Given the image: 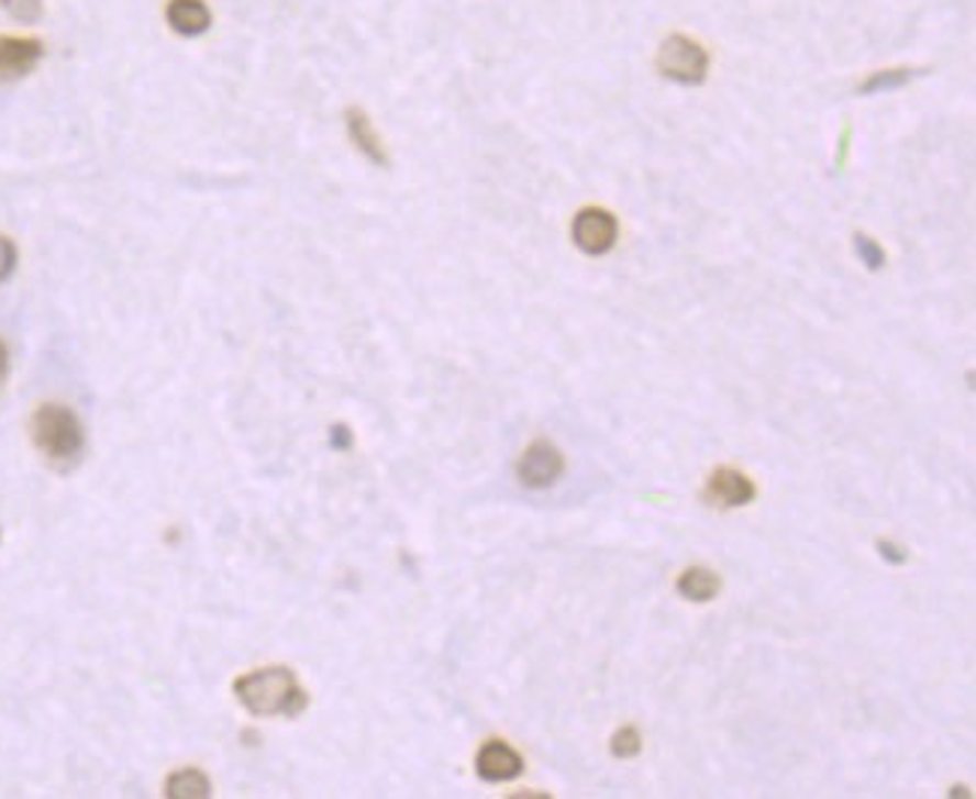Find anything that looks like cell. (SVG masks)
<instances>
[{
  "instance_id": "cell-1",
  "label": "cell",
  "mask_w": 976,
  "mask_h": 799,
  "mask_svg": "<svg viewBox=\"0 0 976 799\" xmlns=\"http://www.w3.org/2000/svg\"><path fill=\"white\" fill-rule=\"evenodd\" d=\"M234 695L252 715H300L306 710V691L288 668L252 670L234 683Z\"/></svg>"
},
{
  "instance_id": "cell-2",
  "label": "cell",
  "mask_w": 976,
  "mask_h": 799,
  "mask_svg": "<svg viewBox=\"0 0 976 799\" xmlns=\"http://www.w3.org/2000/svg\"><path fill=\"white\" fill-rule=\"evenodd\" d=\"M36 450L57 467L76 465L85 453V429L76 413L64 404H43L31 422Z\"/></svg>"
},
{
  "instance_id": "cell-3",
  "label": "cell",
  "mask_w": 976,
  "mask_h": 799,
  "mask_svg": "<svg viewBox=\"0 0 976 799\" xmlns=\"http://www.w3.org/2000/svg\"><path fill=\"white\" fill-rule=\"evenodd\" d=\"M656 66H659L662 76L672 78L677 85H701L707 78V69H710V57L695 40L684 33H674L659 45Z\"/></svg>"
},
{
  "instance_id": "cell-4",
  "label": "cell",
  "mask_w": 976,
  "mask_h": 799,
  "mask_svg": "<svg viewBox=\"0 0 976 799\" xmlns=\"http://www.w3.org/2000/svg\"><path fill=\"white\" fill-rule=\"evenodd\" d=\"M573 237L585 255H606L618 243V219L599 207H585L573 222Z\"/></svg>"
},
{
  "instance_id": "cell-5",
  "label": "cell",
  "mask_w": 976,
  "mask_h": 799,
  "mask_svg": "<svg viewBox=\"0 0 976 799\" xmlns=\"http://www.w3.org/2000/svg\"><path fill=\"white\" fill-rule=\"evenodd\" d=\"M564 455H561L557 446H552L548 441H536L533 446L524 450L515 474H519L521 486L540 491V488L554 486L561 479V474H564Z\"/></svg>"
},
{
  "instance_id": "cell-6",
  "label": "cell",
  "mask_w": 976,
  "mask_h": 799,
  "mask_svg": "<svg viewBox=\"0 0 976 799\" xmlns=\"http://www.w3.org/2000/svg\"><path fill=\"white\" fill-rule=\"evenodd\" d=\"M43 40L33 36H3L0 33V81H19L31 76L36 64L43 60Z\"/></svg>"
},
{
  "instance_id": "cell-7",
  "label": "cell",
  "mask_w": 976,
  "mask_h": 799,
  "mask_svg": "<svg viewBox=\"0 0 976 799\" xmlns=\"http://www.w3.org/2000/svg\"><path fill=\"white\" fill-rule=\"evenodd\" d=\"M705 497L710 503H717V507H746V503L755 500V486H752L748 476L737 474L731 467H722V470L710 476Z\"/></svg>"
},
{
  "instance_id": "cell-8",
  "label": "cell",
  "mask_w": 976,
  "mask_h": 799,
  "mask_svg": "<svg viewBox=\"0 0 976 799\" xmlns=\"http://www.w3.org/2000/svg\"><path fill=\"white\" fill-rule=\"evenodd\" d=\"M524 769V761L515 748H510L507 743H486L479 748L477 755V773L479 778L486 781H510Z\"/></svg>"
},
{
  "instance_id": "cell-9",
  "label": "cell",
  "mask_w": 976,
  "mask_h": 799,
  "mask_svg": "<svg viewBox=\"0 0 976 799\" xmlns=\"http://www.w3.org/2000/svg\"><path fill=\"white\" fill-rule=\"evenodd\" d=\"M165 22L180 36H201L210 31L213 15L207 10L204 0H168L165 7Z\"/></svg>"
},
{
  "instance_id": "cell-10",
  "label": "cell",
  "mask_w": 976,
  "mask_h": 799,
  "mask_svg": "<svg viewBox=\"0 0 976 799\" xmlns=\"http://www.w3.org/2000/svg\"><path fill=\"white\" fill-rule=\"evenodd\" d=\"M345 120H347V135H351V141L357 144V151L363 153L369 163L375 165L390 163V159H387V151H384V144H380V135L375 132V126H371V120L366 118V111L351 109L345 114Z\"/></svg>"
},
{
  "instance_id": "cell-11",
  "label": "cell",
  "mask_w": 976,
  "mask_h": 799,
  "mask_svg": "<svg viewBox=\"0 0 976 799\" xmlns=\"http://www.w3.org/2000/svg\"><path fill=\"white\" fill-rule=\"evenodd\" d=\"M719 587H722L719 575L698 566V569H686V573L680 575L677 593L684 596V599H689V602H710V599L719 593Z\"/></svg>"
},
{
  "instance_id": "cell-12",
  "label": "cell",
  "mask_w": 976,
  "mask_h": 799,
  "mask_svg": "<svg viewBox=\"0 0 976 799\" xmlns=\"http://www.w3.org/2000/svg\"><path fill=\"white\" fill-rule=\"evenodd\" d=\"M165 794L171 799H201L210 797V778L201 769H180L168 778Z\"/></svg>"
},
{
  "instance_id": "cell-13",
  "label": "cell",
  "mask_w": 976,
  "mask_h": 799,
  "mask_svg": "<svg viewBox=\"0 0 976 799\" xmlns=\"http://www.w3.org/2000/svg\"><path fill=\"white\" fill-rule=\"evenodd\" d=\"M917 76V69H908V66H899V69H880V73H872V76L859 85V93L863 97H872V93H884V90H899L911 78Z\"/></svg>"
},
{
  "instance_id": "cell-14",
  "label": "cell",
  "mask_w": 976,
  "mask_h": 799,
  "mask_svg": "<svg viewBox=\"0 0 976 799\" xmlns=\"http://www.w3.org/2000/svg\"><path fill=\"white\" fill-rule=\"evenodd\" d=\"M854 246H857V255L863 258V264H866L868 270H880V267L887 264V252H884L875 240L866 237V234H857V237H854Z\"/></svg>"
},
{
  "instance_id": "cell-15",
  "label": "cell",
  "mask_w": 976,
  "mask_h": 799,
  "mask_svg": "<svg viewBox=\"0 0 976 799\" xmlns=\"http://www.w3.org/2000/svg\"><path fill=\"white\" fill-rule=\"evenodd\" d=\"M3 7L15 22L33 24L43 15V0H3Z\"/></svg>"
},
{
  "instance_id": "cell-16",
  "label": "cell",
  "mask_w": 976,
  "mask_h": 799,
  "mask_svg": "<svg viewBox=\"0 0 976 799\" xmlns=\"http://www.w3.org/2000/svg\"><path fill=\"white\" fill-rule=\"evenodd\" d=\"M611 752H614V757H623V761L639 755L641 752L639 731H635V728H623V731H618L614 740H611Z\"/></svg>"
},
{
  "instance_id": "cell-17",
  "label": "cell",
  "mask_w": 976,
  "mask_h": 799,
  "mask_svg": "<svg viewBox=\"0 0 976 799\" xmlns=\"http://www.w3.org/2000/svg\"><path fill=\"white\" fill-rule=\"evenodd\" d=\"M19 264V248L10 237H0V281H7Z\"/></svg>"
},
{
  "instance_id": "cell-18",
  "label": "cell",
  "mask_w": 976,
  "mask_h": 799,
  "mask_svg": "<svg viewBox=\"0 0 976 799\" xmlns=\"http://www.w3.org/2000/svg\"><path fill=\"white\" fill-rule=\"evenodd\" d=\"M878 552H880V557H884V561H890V563H905V561H908V552H905V548H899V545H892V542L880 540L878 542Z\"/></svg>"
},
{
  "instance_id": "cell-19",
  "label": "cell",
  "mask_w": 976,
  "mask_h": 799,
  "mask_svg": "<svg viewBox=\"0 0 976 799\" xmlns=\"http://www.w3.org/2000/svg\"><path fill=\"white\" fill-rule=\"evenodd\" d=\"M7 371H10V351H7V345L0 342V387H3V380H7Z\"/></svg>"
},
{
  "instance_id": "cell-20",
  "label": "cell",
  "mask_w": 976,
  "mask_h": 799,
  "mask_svg": "<svg viewBox=\"0 0 976 799\" xmlns=\"http://www.w3.org/2000/svg\"><path fill=\"white\" fill-rule=\"evenodd\" d=\"M333 443H336L339 450H345V446H351V432H347L345 425H339V429H333Z\"/></svg>"
}]
</instances>
